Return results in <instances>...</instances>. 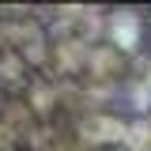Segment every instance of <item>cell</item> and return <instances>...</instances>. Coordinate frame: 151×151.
Returning a JSON list of instances; mask_svg holds the SVG:
<instances>
[{"mask_svg":"<svg viewBox=\"0 0 151 151\" xmlns=\"http://www.w3.org/2000/svg\"><path fill=\"white\" fill-rule=\"evenodd\" d=\"M98 34V19L87 12H72V15L60 19V38L68 45H91V38Z\"/></svg>","mask_w":151,"mask_h":151,"instance_id":"1","label":"cell"},{"mask_svg":"<svg viewBox=\"0 0 151 151\" xmlns=\"http://www.w3.org/2000/svg\"><path fill=\"white\" fill-rule=\"evenodd\" d=\"M110 30H113V42H117V45L132 49V45L140 42V19L132 15V12H121V15H113Z\"/></svg>","mask_w":151,"mask_h":151,"instance_id":"2","label":"cell"}]
</instances>
